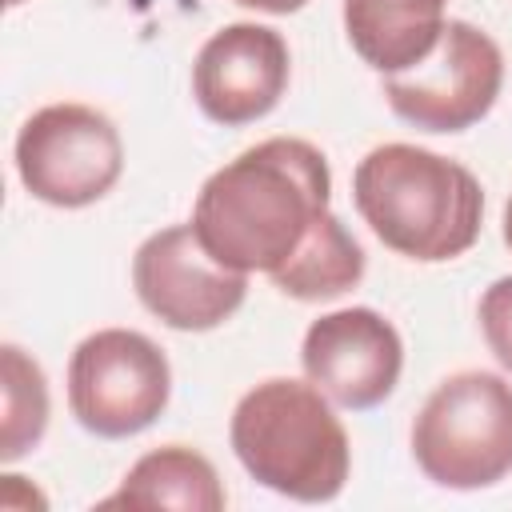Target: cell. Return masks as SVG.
I'll return each mask as SVG.
<instances>
[{
  "mask_svg": "<svg viewBox=\"0 0 512 512\" xmlns=\"http://www.w3.org/2000/svg\"><path fill=\"white\" fill-rule=\"evenodd\" d=\"M480 332L500 360V368L512 376V276H500L480 296Z\"/></svg>",
  "mask_w": 512,
  "mask_h": 512,
  "instance_id": "cell-15",
  "label": "cell"
},
{
  "mask_svg": "<svg viewBox=\"0 0 512 512\" xmlns=\"http://www.w3.org/2000/svg\"><path fill=\"white\" fill-rule=\"evenodd\" d=\"M124 172V140L92 104H44L16 132V176L52 208L104 200Z\"/></svg>",
  "mask_w": 512,
  "mask_h": 512,
  "instance_id": "cell-6",
  "label": "cell"
},
{
  "mask_svg": "<svg viewBox=\"0 0 512 512\" xmlns=\"http://www.w3.org/2000/svg\"><path fill=\"white\" fill-rule=\"evenodd\" d=\"M4 4H8V8H16V4H24V0H4Z\"/></svg>",
  "mask_w": 512,
  "mask_h": 512,
  "instance_id": "cell-18",
  "label": "cell"
},
{
  "mask_svg": "<svg viewBox=\"0 0 512 512\" xmlns=\"http://www.w3.org/2000/svg\"><path fill=\"white\" fill-rule=\"evenodd\" d=\"M352 200L384 248L420 264L464 256L484 224L480 180L460 160L400 140L356 164Z\"/></svg>",
  "mask_w": 512,
  "mask_h": 512,
  "instance_id": "cell-2",
  "label": "cell"
},
{
  "mask_svg": "<svg viewBox=\"0 0 512 512\" xmlns=\"http://www.w3.org/2000/svg\"><path fill=\"white\" fill-rule=\"evenodd\" d=\"M448 0H344V32L380 76L420 64L444 32Z\"/></svg>",
  "mask_w": 512,
  "mask_h": 512,
  "instance_id": "cell-11",
  "label": "cell"
},
{
  "mask_svg": "<svg viewBox=\"0 0 512 512\" xmlns=\"http://www.w3.org/2000/svg\"><path fill=\"white\" fill-rule=\"evenodd\" d=\"M328 196L324 152L300 136H272L200 184L192 232L224 268L276 276L328 216Z\"/></svg>",
  "mask_w": 512,
  "mask_h": 512,
  "instance_id": "cell-1",
  "label": "cell"
},
{
  "mask_svg": "<svg viewBox=\"0 0 512 512\" xmlns=\"http://www.w3.org/2000/svg\"><path fill=\"white\" fill-rule=\"evenodd\" d=\"M172 396V368L156 340L132 328L84 336L68 360V408L100 440H128L152 428Z\"/></svg>",
  "mask_w": 512,
  "mask_h": 512,
  "instance_id": "cell-5",
  "label": "cell"
},
{
  "mask_svg": "<svg viewBox=\"0 0 512 512\" xmlns=\"http://www.w3.org/2000/svg\"><path fill=\"white\" fill-rule=\"evenodd\" d=\"M300 364L336 408L368 412L396 392L404 372V340L376 308H340L308 324Z\"/></svg>",
  "mask_w": 512,
  "mask_h": 512,
  "instance_id": "cell-9",
  "label": "cell"
},
{
  "mask_svg": "<svg viewBox=\"0 0 512 512\" xmlns=\"http://www.w3.org/2000/svg\"><path fill=\"white\" fill-rule=\"evenodd\" d=\"M268 280L284 296L304 300V304L332 300V296H344L348 288H356L364 280V248L340 224V216L328 212L316 224V232L304 240V248Z\"/></svg>",
  "mask_w": 512,
  "mask_h": 512,
  "instance_id": "cell-13",
  "label": "cell"
},
{
  "mask_svg": "<svg viewBox=\"0 0 512 512\" xmlns=\"http://www.w3.org/2000/svg\"><path fill=\"white\" fill-rule=\"evenodd\" d=\"M244 8H256V12H268V16H288V12H300L308 0H236Z\"/></svg>",
  "mask_w": 512,
  "mask_h": 512,
  "instance_id": "cell-16",
  "label": "cell"
},
{
  "mask_svg": "<svg viewBox=\"0 0 512 512\" xmlns=\"http://www.w3.org/2000/svg\"><path fill=\"white\" fill-rule=\"evenodd\" d=\"M244 472L300 504H328L352 472V444L332 400L312 380L272 376L248 388L228 424Z\"/></svg>",
  "mask_w": 512,
  "mask_h": 512,
  "instance_id": "cell-3",
  "label": "cell"
},
{
  "mask_svg": "<svg viewBox=\"0 0 512 512\" xmlns=\"http://www.w3.org/2000/svg\"><path fill=\"white\" fill-rule=\"evenodd\" d=\"M228 492L212 460L188 444H160L144 452L100 508H180V512H220Z\"/></svg>",
  "mask_w": 512,
  "mask_h": 512,
  "instance_id": "cell-12",
  "label": "cell"
},
{
  "mask_svg": "<svg viewBox=\"0 0 512 512\" xmlns=\"http://www.w3.org/2000/svg\"><path fill=\"white\" fill-rule=\"evenodd\" d=\"M504 244L512 248V196L504 200Z\"/></svg>",
  "mask_w": 512,
  "mask_h": 512,
  "instance_id": "cell-17",
  "label": "cell"
},
{
  "mask_svg": "<svg viewBox=\"0 0 512 512\" xmlns=\"http://www.w3.org/2000/svg\"><path fill=\"white\" fill-rule=\"evenodd\" d=\"M292 76L288 40L268 24H224L204 40L192 64V96L212 124L244 128L264 120Z\"/></svg>",
  "mask_w": 512,
  "mask_h": 512,
  "instance_id": "cell-10",
  "label": "cell"
},
{
  "mask_svg": "<svg viewBox=\"0 0 512 512\" xmlns=\"http://www.w3.org/2000/svg\"><path fill=\"white\" fill-rule=\"evenodd\" d=\"M416 468L452 492H480L512 472V384L468 368L444 376L412 420Z\"/></svg>",
  "mask_w": 512,
  "mask_h": 512,
  "instance_id": "cell-4",
  "label": "cell"
},
{
  "mask_svg": "<svg viewBox=\"0 0 512 512\" xmlns=\"http://www.w3.org/2000/svg\"><path fill=\"white\" fill-rule=\"evenodd\" d=\"M500 84L504 56L496 40L468 20H448L420 64L384 76V100L420 132H464L492 112Z\"/></svg>",
  "mask_w": 512,
  "mask_h": 512,
  "instance_id": "cell-7",
  "label": "cell"
},
{
  "mask_svg": "<svg viewBox=\"0 0 512 512\" xmlns=\"http://www.w3.org/2000/svg\"><path fill=\"white\" fill-rule=\"evenodd\" d=\"M132 288L160 324L176 332H212L240 312L248 276L212 260L192 224H172L136 248Z\"/></svg>",
  "mask_w": 512,
  "mask_h": 512,
  "instance_id": "cell-8",
  "label": "cell"
},
{
  "mask_svg": "<svg viewBox=\"0 0 512 512\" xmlns=\"http://www.w3.org/2000/svg\"><path fill=\"white\" fill-rule=\"evenodd\" d=\"M0 388H4V420H0V460L12 464L28 456L44 432H48V380L44 368L20 348L4 344L0 348Z\"/></svg>",
  "mask_w": 512,
  "mask_h": 512,
  "instance_id": "cell-14",
  "label": "cell"
}]
</instances>
